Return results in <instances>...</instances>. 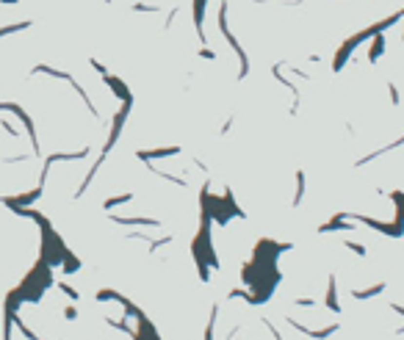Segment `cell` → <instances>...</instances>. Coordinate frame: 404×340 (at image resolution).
Listing matches in <instances>:
<instances>
[{
	"label": "cell",
	"mask_w": 404,
	"mask_h": 340,
	"mask_svg": "<svg viewBox=\"0 0 404 340\" xmlns=\"http://www.w3.org/2000/svg\"><path fill=\"white\" fill-rule=\"evenodd\" d=\"M379 290H385V285L379 282V285H374V288H368V290H354V299H368V296H374V293H379Z\"/></svg>",
	"instance_id": "cell-1"
},
{
	"label": "cell",
	"mask_w": 404,
	"mask_h": 340,
	"mask_svg": "<svg viewBox=\"0 0 404 340\" xmlns=\"http://www.w3.org/2000/svg\"><path fill=\"white\" fill-rule=\"evenodd\" d=\"M382 47H385V36H377V42H374V47H371L368 58H371V61H377V58H379V53H382Z\"/></svg>",
	"instance_id": "cell-2"
},
{
	"label": "cell",
	"mask_w": 404,
	"mask_h": 340,
	"mask_svg": "<svg viewBox=\"0 0 404 340\" xmlns=\"http://www.w3.org/2000/svg\"><path fill=\"white\" fill-rule=\"evenodd\" d=\"M387 92H390V100H393V105H399V92H396L393 83H387Z\"/></svg>",
	"instance_id": "cell-3"
}]
</instances>
